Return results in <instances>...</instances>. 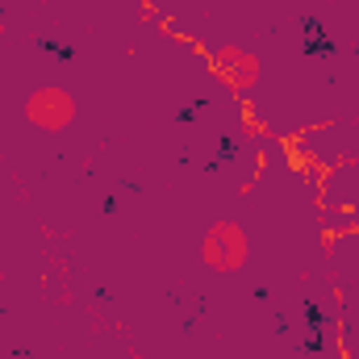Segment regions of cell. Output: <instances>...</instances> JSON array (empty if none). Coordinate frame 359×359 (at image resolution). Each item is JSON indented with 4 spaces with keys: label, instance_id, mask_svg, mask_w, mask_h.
<instances>
[{
    "label": "cell",
    "instance_id": "obj_1",
    "mask_svg": "<svg viewBox=\"0 0 359 359\" xmlns=\"http://www.w3.org/2000/svg\"><path fill=\"white\" fill-rule=\"evenodd\" d=\"M201 259H205V268H213V271H238L251 259L247 230H243L238 222H213V226L205 230Z\"/></svg>",
    "mask_w": 359,
    "mask_h": 359
},
{
    "label": "cell",
    "instance_id": "obj_2",
    "mask_svg": "<svg viewBox=\"0 0 359 359\" xmlns=\"http://www.w3.org/2000/svg\"><path fill=\"white\" fill-rule=\"evenodd\" d=\"M25 121L46 134H63L76 121V96L59 84H42L25 96Z\"/></svg>",
    "mask_w": 359,
    "mask_h": 359
},
{
    "label": "cell",
    "instance_id": "obj_3",
    "mask_svg": "<svg viewBox=\"0 0 359 359\" xmlns=\"http://www.w3.org/2000/svg\"><path fill=\"white\" fill-rule=\"evenodd\" d=\"M213 72H217L234 92H251L259 84V59H255L251 50H243V46L217 50V55H213Z\"/></svg>",
    "mask_w": 359,
    "mask_h": 359
},
{
    "label": "cell",
    "instance_id": "obj_4",
    "mask_svg": "<svg viewBox=\"0 0 359 359\" xmlns=\"http://www.w3.org/2000/svg\"><path fill=\"white\" fill-rule=\"evenodd\" d=\"M334 46H330V38L322 34V25L318 21H309L305 25V55H330Z\"/></svg>",
    "mask_w": 359,
    "mask_h": 359
},
{
    "label": "cell",
    "instance_id": "obj_5",
    "mask_svg": "<svg viewBox=\"0 0 359 359\" xmlns=\"http://www.w3.org/2000/svg\"><path fill=\"white\" fill-rule=\"evenodd\" d=\"M46 50H50V55H59V59H72V50H67L63 42H46Z\"/></svg>",
    "mask_w": 359,
    "mask_h": 359
}]
</instances>
